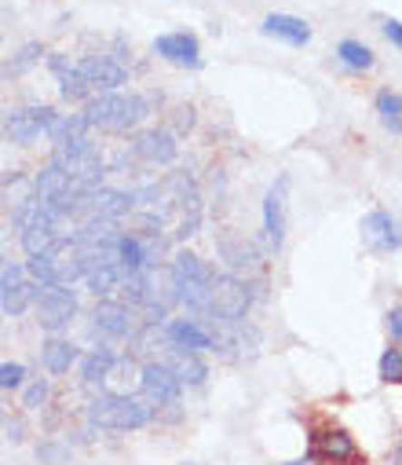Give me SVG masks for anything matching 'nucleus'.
Here are the masks:
<instances>
[{"label": "nucleus", "mask_w": 402, "mask_h": 465, "mask_svg": "<svg viewBox=\"0 0 402 465\" xmlns=\"http://www.w3.org/2000/svg\"><path fill=\"white\" fill-rule=\"evenodd\" d=\"M84 122L92 129H103V133H132L147 114H151V103L143 95H117V92H103L95 99L84 103Z\"/></svg>", "instance_id": "7ed1b4c3"}, {"label": "nucleus", "mask_w": 402, "mask_h": 465, "mask_svg": "<svg viewBox=\"0 0 402 465\" xmlns=\"http://www.w3.org/2000/svg\"><path fill=\"white\" fill-rule=\"evenodd\" d=\"M380 381H402V352L398 348H387L380 356Z\"/></svg>", "instance_id": "bb28decb"}, {"label": "nucleus", "mask_w": 402, "mask_h": 465, "mask_svg": "<svg viewBox=\"0 0 402 465\" xmlns=\"http://www.w3.org/2000/svg\"><path fill=\"white\" fill-rule=\"evenodd\" d=\"M5 432H8V440H23V436H19V421H8Z\"/></svg>", "instance_id": "473e14b6"}, {"label": "nucleus", "mask_w": 402, "mask_h": 465, "mask_svg": "<svg viewBox=\"0 0 402 465\" xmlns=\"http://www.w3.org/2000/svg\"><path fill=\"white\" fill-rule=\"evenodd\" d=\"M55 118L52 106H15V110H5V136L19 147L34 143L41 133L48 136V125Z\"/></svg>", "instance_id": "6e6552de"}, {"label": "nucleus", "mask_w": 402, "mask_h": 465, "mask_svg": "<svg viewBox=\"0 0 402 465\" xmlns=\"http://www.w3.org/2000/svg\"><path fill=\"white\" fill-rule=\"evenodd\" d=\"M220 253H223V261L230 264V268H256V250H252V242H245L241 235H234V231H223L220 235Z\"/></svg>", "instance_id": "4be33fe9"}, {"label": "nucleus", "mask_w": 402, "mask_h": 465, "mask_svg": "<svg viewBox=\"0 0 402 465\" xmlns=\"http://www.w3.org/2000/svg\"><path fill=\"white\" fill-rule=\"evenodd\" d=\"M384 37H387L395 48H402V23H398V19H384Z\"/></svg>", "instance_id": "7c9ffc66"}, {"label": "nucleus", "mask_w": 402, "mask_h": 465, "mask_svg": "<svg viewBox=\"0 0 402 465\" xmlns=\"http://www.w3.org/2000/svg\"><path fill=\"white\" fill-rule=\"evenodd\" d=\"M172 279H176V286H180V301L191 308V312H205V304H209V293H212V275H209V268L194 257V253H176L172 257Z\"/></svg>", "instance_id": "39448f33"}, {"label": "nucleus", "mask_w": 402, "mask_h": 465, "mask_svg": "<svg viewBox=\"0 0 402 465\" xmlns=\"http://www.w3.org/2000/svg\"><path fill=\"white\" fill-rule=\"evenodd\" d=\"M154 52L176 66H198L201 63V48H198V37L194 34H162L154 41Z\"/></svg>", "instance_id": "a211bd4d"}, {"label": "nucleus", "mask_w": 402, "mask_h": 465, "mask_svg": "<svg viewBox=\"0 0 402 465\" xmlns=\"http://www.w3.org/2000/svg\"><path fill=\"white\" fill-rule=\"evenodd\" d=\"M337 55H340V63L351 66V70H369V66H373V52H369L366 45H358V41H340V45H337Z\"/></svg>", "instance_id": "a878e982"}, {"label": "nucleus", "mask_w": 402, "mask_h": 465, "mask_svg": "<svg viewBox=\"0 0 402 465\" xmlns=\"http://www.w3.org/2000/svg\"><path fill=\"white\" fill-rule=\"evenodd\" d=\"M30 301H41L37 282H26L23 268L15 261H5V268H0V312H5L8 319L23 315Z\"/></svg>", "instance_id": "1a4fd4ad"}, {"label": "nucleus", "mask_w": 402, "mask_h": 465, "mask_svg": "<svg viewBox=\"0 0 402 465\" xmlns=\"http://www.w3.org/2000/svg\"><path fill=\"white\" fill-rule=\"evenodd\" d=\"M37 315H41V326L44 330H63L74 315H77V297H74V290H66V286H48V293H41V301H37Z\"/></svg>", "instance_id": "ddd939ff"}, {"label": "nucleus", "mask_w": 402, "mask_h": 465, "mask_svg": "<svg viewBox=\"0 0 402 465\" xmlns=\"http://www.w3.org/2000/svg\"><path fill=\"white\" fill-rule=\"evenodd\" d=\"M260 30L267 37H282L289 45H308L311 41V26L304 19H297V15H267Z\"/></svg>", "instance_id": "aec40b11"}, {"label": "nucleus", "mask_w": 402, "mask_h": 465, "mask_svg": "<svg viewBox=\"0 0 402 465\" xmlns=\"http://www.w3.org/2000/svg\"><path fill=\"white\" fill-rule=\"evenodd\" d=\"M252 304V293H249V282L234 279V275H216L212 279V293H209V304H205V319H216V322H241L245 312Z\"/></svg>", "instance_id": "423d86ee"}, {"label": "nucleus", "mask_w": 402, "mask_h": 465, "mask_svg": "<svg viewBox=\"0 0 402 465\" xmlns=\"http://www.w3.org/2000/svg\"><path fill=\"white\" fill-rule=\"evenodd\" d=\"M362 239H366L369 250L387 253V250L402 246V231H398V223H395L387 213L377 209V213H366V216H362Z\"/></svg>", "instance_id": "dca6fc26"}, {"label": "nucleus", "mask_w": 402, "mask_h": 465, "mask_svg": "<svg viewBox=\"0 0 402 465\" xmlns=\"http://www.w3.org/2000/svg\"><path fill=\"white\" fill-rule=\"evenodd\" d=\"M154 418V407L151 400H140V396H95L88 403V421L99 425V429H113V432H132V429H143L151 425Z\"/></svg>", "instance_id": "20e7f679"}, {"label": "nucleus", "mask_w": 402, "mask_h": 465, "mask_svg": "<svg viewBox=\"0 0 402 465\" xmlns=\"http://www.w3.org/2000/svg\"><path fill=\"white\" fill-rule=\"evenodd\" d=\"M26 272H30L41 286H70V282H77V279H88L92 257H88L84 242H81L77 235H70V239L52 242L44 253L30 257V261H26Z\"/></svg>", "instance_id": "f257e3e1"}, {"label": "nucleus", "mask_w": 402, "mask_h": 465, "mask_svg": "<svg viewBox=\"0 0 402 465\" xmlns=\"http://www.w3.org/2000/svg\"><path fill=\"white\" fill-rule=\"evenodd\" d=\"M140 385H143V400H151V403H176L180 400V389H183V381L165 367V363H147L143 371H140Z\"/></svg>", "instance_id": "4468645a"}, {"label": "nucleus", "mask_w": 402, "mask_h": 465, "mask_svg": "<svg viewBox=\"0 0 402 465\" xmlns=\"http://www.w3.org/2000/svg\"><path fill=\"white\" fill-rule=\"evenodd\" d=\"M165 367L183 381V385H201L205 378H209V371H205V363L194 356V352H183V348H172L169 352V360H165Z\"/></svg>", "instance_id": "412c9836"}, {"label": "nucleus", "mask_w": 402, "mask_h": 465, "mask_svg": "<svg viewBox=\"0 0 402 465\" xmlns=\"http://www.w3.org/2000/svg\"><path fill=\"white\" fill-rule=\"evenodd\" d=\"M110 367H113V352H110V348H95L92 356L81 360V378L88 385H95V381H103L110 374Z\"/></svg>", "instance_id": "393cba45"}, {"label": "nucleus", "mask_w": 402, "mask_h": 465, "mask_svg": "<svg viewBox=\"0 0 402 465\" xmlns=\"http://www.w3.org/2000/svg\"><path fill=\"white\" fill-rule=\"evenodd\" d=\"M124 293H128L132 304L147 312L151 326H158L169 315V308L180 301V286L172 279V268H143L136 275H128Z\"/></svg>", "instance_id": "f03ea898"}, {"label": "nucleus", "mask_w": 402, "mask_h": 465, "mask_svg": "<svg viewBox=\"0 0 402 465\" xmlns=\"http://www.w3.org/2000/svg\"><path fill=\"white\" fill-rule=\"evenodd\" d=\"M92 330L99 337H110V341H121V337H132V312L128 304H117V301H103L92 315Z\"/></svg>", "instance_id": "f3484780"}, {"label": "nucleus", "mask_w": 402, "mask_h": 465, "mask_svg": "<svg viewBox=\"0 0 402 465\" xmlns=\"http://www.w3.org/2000/svg\"><path fill=\"white\" fill-rule=\"evenodd\" d=\"M41 360H44V367H48L52 374H66V371L77 363V348H74L70 341L52 337V341L41 348Z\"/></svg>", "instance_id": "5701e85b"}, {"label": "nucleus", "mask_w": 402, "mask_h": 465, "mask_svg": "<svg viewBox=\"0 0 402 465\" xmlns=\"http://www.w3.org/2000/svg\"><path fill=\"white\" fill-rule=\"evenodd\" d=\"M23 378H26V371H23L19 363H5V367H0V385H5L8 392H12V389H19V385H23Z\"/></svg>", "instance_id": "cd10ccee"}, {"label": "nucleus", "mask_w": 402, "mask_h": 465, "mask_svg": "<svg viewBox=\"0 0 402 465\" xmlns=\"http://www.w3.org/2000/svg\"><path fill=\"white\" fill-rule=\"evenodd\" d=\"M387 330H391V337L402 341V308H391L387 312Z\"/></svg>", "instance_id": "2f4dec72"}, {"label": "nucleus", "mask_w": 402, "mask_h": 465, "mask_svg": "<svg viewBox=\"0 0 402 465\" xmlns=\"http://www.w3.org/2000/svg\"><path fill=\"white\" fill-rule=\"evenodd\" d=\"M377 114H380V125L391 133H402V95L384 88L377 92Z\"/></svg>", "instance_id": "b1692460"}, {"label": "nucleus", "mask_w": 402, "mask_h": 465, "mask_svg": "<svg viewBox=\"0 0 402 465\" xmlns=\"http://www.w3.org/2000/svg\"><path fill=\"white\" fill-rule=\"evenodd\" d=\"M77 74L88 81L92 92H113V88H121L128 81V66H121L110 55H84V59H77Z\"/></svg>", "instance_id": "9b49d317"}, {"label": "nucleus", "mask_w": 402, "mask_h": 465, "mask_svg": "<svg viewBox=\"0 0 402 465\" xmlns=\"http://www.w3.org/2000/svg\"><path fill=\"white\" fill-rule=\"evenodd\" d=\"M308 461H311V458H304V461H286V465H308Z\"/></svg>", "instance_id": "f704fd0d"}, {"label": "nucleus", "mask_w": 402, "mask_h": 465, "mask_svg": "<svg viewBox=\"0 0 402 465\" xmlns=\"http://www.w3.org/2000/svg\"><path fill=\"white\" fill-rule=\"evenodd\" d=\"M169 344L172 348H183V352H216V330L212 322L201 315V319H176L169 326Z\"/></svg>", "instance_id": "9d476101"}, {"label": "nucleus", "mask_w": 402, "mask_h": 465, "mask_svg": "<svg viewBox=\"0 0 402 465\" xmlns=\"http://www.w3.org/2000/svg\"><path fill=\"white\" fill-rule=\"evenodd\" d=\"M391 465H402V443H398V450H395V458H391Z\"/></svg>", "instance_id": "72a5a7b5"}, {"label": "nucleus", "mask_w": 402, "mask_h": 465, "mask_svg": "<svg viewBox=\"0 0 402 465\" xmlns=\"http://www.w3.org/2000/svg\"><path fill=\"white\" fill-rule=\"evenodd\" d=\"M286 187H289V176H279L263 198V231L271 250H279L286 239Z\"/></svg>", "instance_id": "f8f14e48"}, {"label": "nucleus", "mask_w": 402, "mask_h": 465, "mask_svg": "<svg viewBox=\"0 0 402 465\" xmlns=\"http://www.w3.org/2000/svg\"><path fill=\"white\" fill-rule=\"evenodd\" d=\"M311 461H322V465H366L358 443L344 432V429H319L311 436V450H308Z\"/></svg>", "instance_id": "0eeeda50"}, {"label": "nucleus", "mask_w": 402, "mask_h": 465, "mask_svg": "<svg viewBox=\"0 0 402 465\" xmlns=\"http://www.w3.org/2000/svg\"><path fill=\"white\" fill-rule=\"evenodd\" d=\"M44 400H48V385H44V381H34V385L26 389V400H23V403H26V407H41Z\"/></svg>", "instance_id": "c756f323"}, {"label": "nucleus", "mask_w": 402, "mask_h": 465, "mask_svg": "<svg viewBox=\"0 0 402 465\" xmlns=\"http://www.w3.org/2000/svg\"><path fill=\"white\" fill-rule=\"evenodd\" d=\"M48 63H52V70H55V77H59V95H63L66 103L95 99V92L88 88V81L77 74V63H66V59H59V55H52Z\"/></svg>", "instance_id": "6ab92c4d"}, {"label": "nucleus", "mask_w": 402, "mask_h": 465, "mask_svg": "<svg viewBox=\"0 0 402 465\" xmlns=\"http://www.w3.org/2000/svg\"><path fill=\"white\" fill-rule=\"evenodd\" d=\"M132 151H136V158L147 162V165H169L180 154V143L165 129H147V133H140L136 140H132Z\"/></svg>", "instance_id": "2eb2a0df"}, {"label": "nucleus", "mask_w": 402, "mask_h": 465, "mask_svg": "<svg viewBox=\"0 0 402 465\" xmlns=\"http://www.w3.org/2000/svg\"><path fill=\"white\" fill-rule=\"evenodd\" d=\"M41 59V45H26L23 52H19V59L12 63V74H19V70H26V66H34Z\"/></svg>", "instance_id": "c85d7f7f"}]
</instances>
